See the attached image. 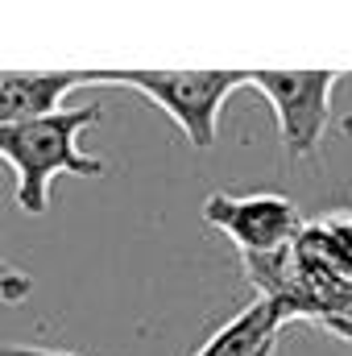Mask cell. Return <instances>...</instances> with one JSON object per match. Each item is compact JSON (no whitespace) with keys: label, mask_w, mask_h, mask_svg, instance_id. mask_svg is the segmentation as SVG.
Wrapping results in <instances>:
<instances>
[{"label":"cell","mask_w":352,"mask_h":356,"mask_svg":"<svg viewBox=\"0 0 352 356\" xmlns=\"http://www.w3.org/2000/svg\"><path fill=\"white\" fill-rule=\"evenodd\" d=\"M290 319H294L290 307L257 294V302H249L241 315H232L207 344H199L195 356H253V353H262L269 340H278V332Z\"/></svg>","instance_id":"8992f818"},{"label":"cell","mask_w":352,"mask_h":356,"mask_svg":"<svg viewBox=\"0 0 352 356\" xmlns=\"http://www.w3.org/2000/svg\"><path fill=\"white\" fill-rule=\"evenodd\" d=\"M99 83L95 71H0V124H25L63 112L67 91Z\"/></svg>","instance_id":"5b68a950"},{"label":"cell","mask_w":352,"mask_h":356,"mask_svg":"<svg viewBox=\"0 0 352 356\" xmlns=\"http://www.w3.org/2000/svg\"><path fill=\"white\" fill-rule=\"evenodd\" d=\"M99 83L133 88L154 99L195 149H211L220 133V108L237 88H245L249 71H95Z\"/></svg>","instance_id":"7a4b0ae2"},{"label":"cell","mask_w":352,"mask_h":356,"mask_svg":"<svg viewBox=\"0 0 352 356\" xmlns=\"http://www.w3.org/2000/svg\"><path fill=\"white\" fill-rule=\"evenodd\" d=\"M29 290H33V277L25 269H17L0 253V302H25Z\"/></svg>","instance_id":"52a82bcc"},{"label":"cell","mask_w":352,"mask_h":356,"mask_svg":"<svg viewBox=\"0 0 352 356\" xmlns=\"http://www.w3.org/2000/svg\"><path fill=\"white\" fill-rule=\"evenodd\" d=\"M0 356H83L71 348H38V344H0Z\"/></svg>","instance_id":"ba28073f"},{"label":"cell","mask_w":352,"mask_h":356,"mask_svg":"<svg viewBox=\"0 0 352 356\" xmlns=\"http://www.w3.org/2000/svg\"><path fill=\"white\" fill-rule=\"evenodd\" d=\"M340 71H249L245 88H257L273 108L290 158H311L332 124V95Z\"/></svg>","instance_id":"3957f363"},{"label":"cell","mask_w":352,"mask_h":356,"mask_svg":"<svg viewBox=\"0 0 352 356\" xmlns=\"http://www.w3.org/2000/svg\"><path fill=\"white\" fill-rule=\"evenodd\" d=\"M95 120H99V108L83 104V108H63L54 116H42V120L0 124V158L17 175L21 211L46 216L54 175H83V178L108 175V166L99 158L83 154V145H79V133L91 129Z\"/></svg>","instance_id":"6da1fadb"},{"label":"cell","mask_w":352,"mask_h":356,"mask_svg":"<svg viewBox=\"0 0 352 356\" xmlns=\"http://www.w3.org/2000/svg\"><path fill=\"white\" fill-rule=\"evenodd\" d=\"M203 220L216 224L241 257H265L278 249H290L303 232V216L286 195L257 191V195H228L216 191L203 203Z\"/></svg>","instance_id":"277c9868"}]
</instances>
